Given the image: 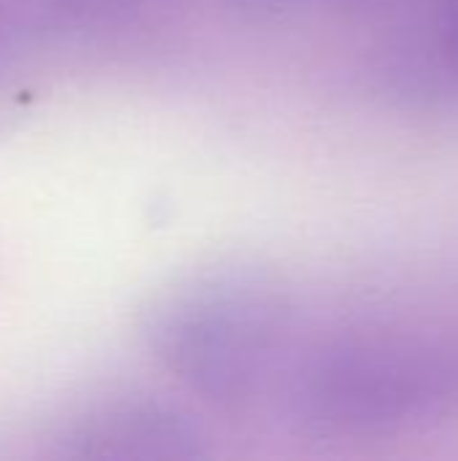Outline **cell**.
<instances>
[{
	"mask_svg": "<svg viewBox=\"0 0 458 461\" xmlns=\"http://www.w3.org/2000/svg\"><path fill=\"white\" fill-rule=\"evenodd\" d=\"M138 332L167 375L235 419L275 408L297 351L289 289L273 270L246 259L173 276L143 303Z\"/></svg>",
	"mask_w": 458,
	"mask_h": 461,
	"instance_id": "6da1fadb",
	"label": "cell"
},
{
	"mask_svg": "<svg viewBox=\"0 0 458 461\" xmlns=\"http://www.w3.org/2000/svg\"><path fill=\"white\" fill-rule=\"evenodd\" d=\"M275 411L321 440L418 429L458 411V343L416 332H343L297 346Z\"/></svg>",
	"mask_w": 458,
	"mask_h": 461,
	"instance_id": "7a4b0ae2",
	"label": "cell"
},
{
	"mask_svg": "<svg viewBox=\"0 0 458 461\" xmlns=\"http://www.w3.org/2000/svg\"><path fill=\"white\" fill-rule=\"evenodd\" d=\"M202 421L181 402L146 389H121L73 408L49 435L62 459H202Z\"/></svg>",
	"mask_w": 458,
	"mask_h": 461,
	"instance_id": "3957f363",
	"label": "cell"
},
{
	"mask_svg": "<svg viewBox=\"0 0 458 461\" xmlns=\"http://www.w3.org/2000/svg\"><path fill=\"white\" fill-rule=\"evenodd\" d=\"M373 86L408 108L458 103V0H408L370 51Z\"/></svg>",
	"mask_w": 458,
	"mask_h": 461,
	"instance_id": "277c9868",
	"label": "cell"
},
{
	"mask_svg": "<svg viewBox=\"0 0 458 461\" xmlns=\"http://www.w3.org/2000/svg\"><path fill=\"white\" fill-rule=\"evenodd\" d=\"M57 8L92 22H119L130 19L135 14H143L146 8H154L165 0H51Z\"/></svg>",
	"mask_w": 458,
	"mask_h": 461,
	"instance_id": "5b68a950",
	"label": "cell"
},
{
	"mask_svg": "<svg viewBox=\"0 0 458 461\" xmlns=\"http://www.w3.org/2000/svg\"><path fill=\"white\" fill-rule=\"evenodd\" d=\"M227 3L254 16H289L316 3H329V0H227Z\"/></svg>",
	"mask_w": 458,
	"mask_h": 461,
	"instance_id": "8992f818",
	"label": "cell"
},
{
	"mask_svg": "<svg viewBox=\"0 0 458 461\" xmlns=\"http://www.w3.org/2000/svg\"><path fill=\"white\" fill-rule=\"evenodd\" d=\"M346 8H356V11H370V14H391L394 8L405 5L408 0H329Z\"/></svg>",
	"mask_w": 458,
	"mask_h": 461,
	"instance_id": "52a82bcc",
	"label": "cell"
}]
</instances>
